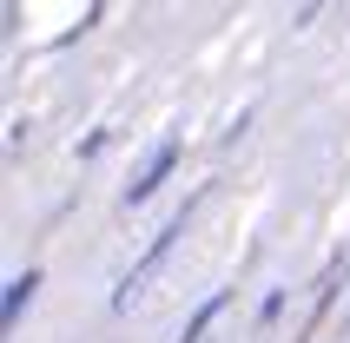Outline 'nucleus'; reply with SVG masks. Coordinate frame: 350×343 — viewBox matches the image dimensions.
<instances>
[{
  "instance_id": "nucleus-1",
  "label": "nucleus",
  "mask_w": 350,
  "mask_h": 343,
  "mask_svg": "<svg viewBox=\"0 0 350 343\" xmlns=\"http://www.w3.org/2000/svg\"><path fill=\"white\" fill-rule=\"evenodd\" d=\"M172 165H178V146H159V159H152L146 172H139L133 185H126V205H139V198H152V191L165 185V172H172Z\"/></svg>"
},
{
  "instance_id": "nucleus-2",
  "label": "nucleus",
  "mask_w": 350,
  "mask_h": 343,
  "mask_svg": "<svg viewBox=\"0 0 350 343\" xmlns=\"http://www.w3.org/2000/svg\"><path fill=\"white\" fill-rule=\"evenodd\" d=\"M33 284H40L33 271H20V277H14V290H7V324H20V310H27V297H33Z\"/></svg>"
},
{
  "instance_id": "nucleus-3",
  "label": "nucleus",
  "mask_w": 350,
  "mask_h": 343,
  "mask_svg": "<svg viewBox=\"0 0 350 343\" xmlns=\"http://www.w3.org/2000/svg\"><path fill=\"white\" fill-rule=\"evenodd\" d=\"M218 310H225V290H218V297H205V310H198V317H192V330H185V337H178V343H198V337H205V324H212Z\"/></svg>"
}]
</instances>
